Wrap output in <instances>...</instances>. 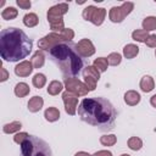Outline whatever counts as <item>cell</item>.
Masks as SVG:
<instances>
[{
    "instance_id": "24",
    "label": "cell",
    "mask_w": 156,
    "mask_h": 156,
    "mask_svg": "<svg viewBox=\"0 0 156 156\" xmlns=\"http://www.w3.org/2000/svg\"><path fill=\"white\" fill-rule=\"evenodd\" d=\"M149 35H150V34H149L146 30H144V29H135V30L132 33L133 40L139 41V43H145Z\"/></svg>"
},
{
    "instance_id": "20",
    "label": "cell",
    "mask_w": 156,
    "mask_h": 156,
    "mask_svg": "<svg viewBox=\"0 0 156 156\" xmlns=\"http://www.w3.org/2000/svg\"><path fill=\"white\" fill-rule=\"evenodd\" d=\"M44 117L49 122H55V121H57L60 118V111L56 107H49V108L45 110Z\"/></svg>"
},
{
    "instance_id": "19",
    "label": "cell",
    "mask_w": 156,
    "mask_h": 156,
    "mask_svg": "<svg viewBox=\"0 0 156 156\" xmlns=\"http://www.w3.org/2000/svg\"><path fill=\"white\" fill-rule=\"evenodd\" d=\"M63 89V84L58 80H52L50 82L49 87H48V94L55 96V95H58Z\"/></svg>"
},
{
    "instance_id": "17",
    "label": "cell",
    "mask_w": 156,
    "mask_h": 156,
    "mask_svg": "<svg viewBox=\"0 0 156 156\" xmlns=\"http://www.w3.org/2000/svg\"><path fill=\"white\" fill-rule=\"evenodd\" d=\"M139 54V46H136L135 44H127L123 48V55L126 58H134L136 55Z\"/></svg>"
},
{
    "instance_id": "32",
    "label": "cell",
    "mask_w": 156,
    "mask_h": 156,
    "mask_svg": "<svg viewBox=\"0 0 156 156\" xmlns=\"http://www.w3.org/2000/svg\"><path fill=\"white\" fill-rule=\"evenodd\" d=\"M83 77H84V83H85V85L88 87V89L90 90V91H93V90H95V88H96V79L94 78V77H90V76H87V74H83Z\"/></svg>"
},
{
    "instance_id": "3",
    "label": "cell",
    "mask_w": 156,
    "mask_h": 156,
    "mask_svg": "<svg viewBox=\"0 0 156 156\" xmlns=\"http://www.w3.org/2000/svg\"><path fill=\"white\" fill-rule=\"evenodd\" d=\"M50 58L60 68L65 78L76 77L83 68V58L77 50V44L72 41L60 43L46 51Z\"/></svg>"
},
{
    "instance_id": "36",
    "label": "cell",
    "mask_w": 156,
    "mask_h": 156,
    "mask_svg": "<svg viewBox=\"0 0 156 156\" xmlns=\"http://www.w3.org/2000/svg\"><path fill=\"white\" fill-rule=\"evenodd\" d=\"M0 72H1V77H0V82H5V80H7V78H9V72L1 66V68H0Z\"/></svg>"
},
{
    "instance_id": "35",
    "label": "cell",
    "mask_w": 156,
    "mask_h": 156,
    "mask_svg": "<svg viewBox=\"0 0 156 156\" xmlns=\"http://www.w3.org/2000/svg\"><path fill=\"white\" fill-rule=\"evenodd\" d=\"M16 4H17L21 9H23V10H28V9H30V6H32V2H30L29 0H17Z\"/></svg>"
},
{
    "instance_id": "34",
    "label": "cell",
    "mask_w": 156,
    "mask_h": 156,
    "mask_svg": "<svg viewBox=\"0 0 156 156\" xmlns=\"http://www.w3.org/2000/svg\"><path fill=\"white\" fill-rule=\"evenodd\" d=\"M146 46L149 48H156V34H150L145 41Z\"/></svg>"
},
{
    "instance_id": "11",
    "label": "cell",
    "mask_w": 156,
    "mask_h": 156,
    "mask_svg": "<svg viewBox=\"0 0 156 156\" xmlns=\"http://www.w3.org/2000/svg\"><path fill=\"white\" fill-rule=\"evenodd\" d=\"M77 50L82 57H90L95 54V46L89 39H82L77 44Z\"/></svg>"
},
{
    "instance_id": "18",
    "label": "cell",
    "mask_w": 156,
    "mask_h": 156,
    "mask_svg": "<svg viewBox=\"0 0 156 156\" xmlns=\"http://www.w3.org/2000/svg\"><path fill=\"white\" fill-rule=\"evenodd\" d=\"M13 91H15V95H16V96H18V98H24V96H27V95L29 94L30 89H29V85H28L27 83L21 82V83H17V84H16Z\"/></svg>"
},
{
    "instance_id": "40",
    "label": "cell",
    "mask_w": 156,
    "mask_h": 156,
    "mask_svg": "<svg viewBox=\"0 0 156 156\" xmlns=\"http://www.w3.org/2000/svg\"><path fill=\"white\" fill-rule=\"evenodd\" d=\"M121 156H130V155H128V154H122Z\"/></svg>"
},
{
    "instance_id": "38",
    "label": "cell",
    "mask_w": 156,
    "mask_h": 156,
    "mask_svg": "<svg viewBox=\"0 0 156 156\" xmlns=\"http://www.w3.org/2000/svg\"><path fill=\"white\" fill-rule=\"evenodd\" d=\"M150 104H151V106H152V107H155V108H156V94H155V95H152V96L150 98Z\"/></svg>"
},
{
    "instance_id": "23",
    "label": "cell",
    "mask_w": 156,
    "mask_h": 156,
    "mask_svg": "<svg viewBox=\"0 0 156 156\" xmlns=\"http://www.w3.org/2000/svg\"><path fill=\"white\" fill-rule=\"evenodd\" d=\"M141 26H143V29L146 30V32L155 30L156 29V17L155 16H149V17L144 18L143 22H141Z\"/></svg>"
},
{
    "instance_id": "6",
    "label": "cell",
    "mask_w": 156,
    "mask_h": 156,
    "mask_svg": "<svg viewBox=\"0 0 156 156\" xmlns=\"http://www.w3.org/2000/svg\"><path fill=\"white\" fill-rule=\"evenodd\" d=\"M74 38V32L71 28H65L61 33H50L48 35H45L44 38H41L38 41V48L48 51L49 49H51L52 46L63 43V41H72V39Z\"/></svg>"
},
{
    "instance_id": "2",
    "label": "cell",
    "mask_w": 156,
    "mask_h": 156,
    "mask_svg": "<svg viewBox=\"0 0 156 156\" xmlns=\"http://www.w3.org/2000/svg\"><path fill=\"white\" fill-rule=\"evenodd\" d=\"M33 49L32 39L20 28L9 27L0 33V55L9 62L26 58Z\"/></svg>"
},
{
    "instance_id": "29",
    "label": "cell",
    "mask_w": 156,
    "mask_h": 156,
    "mask_svg": "<svg viewBox=\"0 0 156 156\" xmlns=\"http://www.w3.org/2000/svg\"><path fill=\"white\" fill-rule=\"evenodd\" d=\"M32 83H33V85H34L35 88L40 89V88H43V87L45 85V83H46V77H45L43 73H37V74L33 77Z\"/></svg>"
},
{
    "instance_id": "15",
    "label": "cell",
    "mask_w": 156,
    "mask_h": 156,
    "mask_svg": "<svg viewBox=\"0 0 156 156\" xmlns=\"http://www.w3.org/2000/svg\"><path fill=\"white\" fill-rule=\"evenodd\" d=\"M43 105H44L43 98L35 95V96H33V98L28 101V110H29L30 112H38V111L41 110Z\"/></svg>"
},
{
    "instance_id": "16",
    "label": "cell",
    "mask_w": 156,
    "mask_h": 156,
    "mask_svg": "<svg viewBox=\"0 0 156 156\" xmlns=\"http://www.w3.org/2000/svg\"><path fill=\"white\" fill-rule=\"evenodd\" d=\"M32 65L34 68H40L44 66L45 63V55L43 52V50H38L34 52V55L32 56V60H30Z\"/></svg>"
},
{
    "instance_id": "31",
    "label": "cell",
    "mask_w": 156,
    "mask_h": 156,
    "mask_svg": "<svg viewBox=\"0 0 156 156\" xmlns=\"http://www.w3.org/2000/svg\"><path fill=\"white\" fill-rule=\"evenodd\" d=\"M83 74H87V76H90V77H94L96 80L100 79V72L98 68H95L94 66H87L83 71Z\"/></svg>"
},
{
    "instance_id": "7",
    "label": "cell",
    "mask_w": 156,
    "mask_h": 156,
    "mask_svg": "<svg viewBox=\"0 0 156 156\" xmlns=\"http://www.w3.org/2000/svg\"><path fill=\"white\" fill-rule=\"evenodd\" d=\"M82 16L85 21H89L95 26H101L106 17V10L104 7H96L94 5H89L83 10Z\"/></svg>"
},
{
    "instance_id": "10",
    "label": "cell",
    "mask_w": 156,
    "mask_h": 156,
    "mask_svg": "<svg viewBox=\"0 0 156 156\" xmlns=\"http://www.w3.org/2000/svg\"><path fill=\"white\" fill-rule=\"evenodd\" d=\"M62 100H63V104H65V110L68 115L73 116L76 115V111H77V106H78V96L69 93V91H65L62 94Z\"/></svg>"
},
{
    "instance_id": "1",
    "label": "cell",
    "mask_w": 156,
    "mask_h": 156,
    "mask_svg": "<svg viewBox=\"0 0 156 156\" xmlns=\"http://www.w3.org/2000/svg\"><path fill=\"white\" fill-rule=\"evenodd\" d=\"M78 116L85 123L98 127L102 132H110L115 127L117 112L113 105L105 98H85L78 106Z\"/></svg>"
},
{
    "instance_id": "9",
    "label": "cell",
    "mask_w": 156,
    "mask_h": 156,
    "mask_svg": "<svg viewBox=\"0 0 156 156\" xmlns=\"http://www.w3.org/2000/svg\"><path fill=\"white\" fill-rule=\"evenodd\" d=\"M63 83H65V88L67 91L77 95V96H85L90 90L88 89V87L85 85V83L80 82L79 79H77L76 77H68V78H63Z\"/></svg>"
},
{
    "instance_id": "4",
    "label": "cell",
    "mask_w": 156,
    "mask_h": 156,
    "mask_svg": "<svg viewBox=\"0 0 156 156\" xmlns=\"http://www.w3.org/2000/svg\"><path fill=\"white\" fill-rule=\"evenodd\" d=\"M21 156H52V151L45 140L35 135H29L21 144Z\"/></svg>"
},
{
    "instance_id": "39",
    "label": "cell",
    "mask_w": 156,
    "mask_h": 156,
    "mask_svg": "<svg viewBox=\"0 0 156 156\" xmlns=\"http://www.w3.org/2000/svg\"><path fill=\"white\" fill-rule=\"evenodd\" d=\"M74 156H93V155H90V154H88V152H85V151H79V152H77Z\"/></svg>"
},
{
    "instance_id": "33",
    "label": "cell",
    "mask_w": 156,
    "mask_h": 156,
    "mask_svg": "<svg viewBox=\"0 0 156 156\" xmlns=\"http://www.w3.org/2000/svg\"><path fill=\"white\" fill-rule=\"evenodd\" d=\"M28 136H29L28 133H26V132H21V133H17V134L13 136V141H15L16 144H20V145H21Z\"/></svg>"
},
{
    "instance_id": "12",
    "label": "cell",
    "mask_w": 156,
    "mask_h": 156,
    "mask_svg": "<svg viewBox=\"0 0 156 156\" xmlns=\"http://www.w3.org/2000/svg\"><path fill=\"white\" fill-rule=\"evenodd\" d=\"M34 67L30 61H22L15 67V74L18 77H28L33 72Z\"/></svg>"
},
{
    "instance_id": "27",
    "label": "cell",
    "mask_w": 156,
    "mask_h": 156,
    "mask_svg": "<svg viewBox=\"0 0 156 156\" xmlns=\"http://www.w3.org/2000/svg\"><path fill=\"white\" fill-rule=\"evenodd\" d=\"M93 66H94L95 68H98L99 72H105V71L107 69L108 61H107V58H105V57H98V58L94 60Z\"/></svg>"
},
{
    "instance_id": "21",
    "label": "cell",
    "mask_w": 156,
    "mask_h": 156,
    "mask_svg": "<svg viewBox=\"0 0 156 156\" xmlns=\"http://www.w3.org/2000/svg\"><path fill=\"white\" fill-rule=\"evenodd\" d=\"M21 128H22V123L18 122V121H13V122H11V123L5 124V126L2 127V130H4V133H6V134H12V133L20 132Z\"/></svg>"
},
{
    "instance_id": "14",
    "label": "cell",
    "mask_w": 156,
    "mask_h": 156,
    "mask_svg": "<svg viewBox=\"0 0 156 156\" xmlns=\"http://www.w3.org/2000/svg\"><path fill=\"white\" fill-rule=\"evenodd\" d=\"M139 87H140V89H141L144 93H150V91L154 90V88H155V82H154L152 77H150V76H144V77L140 79Z\"/></svg>"
},
{
    "instance_id": "28",
    "label": "cell",
    "mask_w": 156,
    "mask_h": 156,
    "mask_svg": "<svg viewBox=\"0 0 156 156\" xmlns=\"http://www.w3.org/2000/svg\"><path fill=\"white\" fill-rule=\"evenodd\" d=\"M100 143L104 146H112V145H115L117 143V136L113 135V134L102 135V136H100Z\"/></svg>"
},
{
    "instance_id": "25",
    "label": "cell",
    "mask_w": 156,
    "mask_h": 156,
    "mask_svg": "<svg viewBox=\"0 0 156 156\" xmlns=\"http://www.w3.org/2000/svg\"><path fill=\"white\" fill-rule=\"evenodd\" d=\"M17 15H18V11H17L15 7H12V6L6 7V9H5V10H2V12H1V17H2L5 21L13 20V18H16V17H17Z\"/></svg>"
},
{
    "instance_id": "5",
    "label": "cell",
    "mask_w": 156,
    "mask_h": 156,
    "mask_svg": "<svg viewBox=\"0 0 156 156\" xmlns=\"http://www.w3.org/2000/svg\"><path fill=\"white\" fill-rule=\"evenodd\" d=\"M68 11V4L61 2L49 9L48 11V22L50 23V28L54 33H61L65 29V22H63V15H66Z\"/></svg>"
},
{
    "instance_id": "22",
    "label": "cell",
    "mask_w": 156,
    "mask_h": 156,
    "mask_svg": "<svg viewBox=\"0 0 156 156\" xmlns=\"http://www.w3.org/2000/svg\"><path fill=\"white\" fill-rule=\"evenodd\" d=\"M23 23H24L26 27L33 28V27H35V26L39 23V18H38V16H37L35 13L29 12V13L24 15V17H23Z\"/></svg>"
},
{
    "instance_id": "37",
    "label": "cell",
    "mask_w": 156,
    "mask_h": 156,
    "mask_svg": "<svg viewBox=\"0 0 156 156\" xmlns=\"http://www.w3.org/2000/svg\"><path fill=\"white\" fill-rule=\"evenodd\" d=\"M93 156H112V152L107 150H100V151H96Z\"/></svg>"
},
{
    "instance_id": "13",
    "label": "cell",
    "mask_w": 156,
    "mask_h": 156,
    "mask_svg": "<svg viewBox=\"0 0 156 156\" xmlns=\"http://www.w3.org/2000/svg\"><path fill=\"white\" fill-rule=\"evenodd\" d=\"M140 99H141L140 94H139L138 91H135V90H128V91H126V94H124V102H126L127 105H129V106H135V105H138V104L140 102Z\"/></svg>"
},
{
    "instance_id": "30",
    "label": "cell",
    "mask_w": 156,
    "mask_h": 156,
    "mask_svg": "<svg viewBox=\"0 0 156 156\" xmlns=\"http://www.w3.org/2000/svg\"><path fill=\"white\" fill-rule=\"evenodd\" d=\"M107 61H108V65H111V66H118L122 61V56L118 52H111L107 56Z\"/></svg>"
},
{
    "instance_id": "41",
    "label": "cell",
    "mask_w": 156,
    "mask_h": 156,
    "mask_svg": "<svg viewBox=\"0 0 156 156\" xmlns=\"http://www.w3.org/2000/svg\"><path fill=\"white\" fill-rule=\"evenodd\" d=\"M155 56H156V51H155Z\"/></svg>"
},
{
    "instance_id": "26",
    "label": "cell",
    "mask_w": 156,
    "mask_h": 156,
    "mask_svg": "<svg viewBox=\"0 0 156 156\" xmlns=\"http://www.w3.org/2000/svg\"><path fill=\"white\" fill-rule=\"evenodd\" d=\"M141 146H143V141H141L140 138H138V136H130L128 139V147L130 150L138 151V150L141 149Z\"/></svg>"
},
{
    "instance_id": "8",
    "label": "cell",
    "mask_w": 156,
    "mask_h": 156,
    "mask_svg": "<svg viewBox=\"0 0 156 156\" xmlns=\"http://www.w3.org/2000/svg\"><path fill=\"white\" fill-rule=\"evenodd\" d=\"M134 9V4L130 1H126L123 2L121 6H113L111 7L110 12H108V17L110 21L113 23H121Z\"/></svg>"
}]
</instances>
